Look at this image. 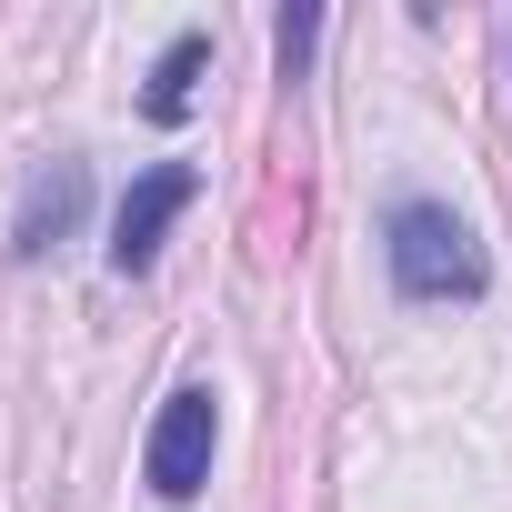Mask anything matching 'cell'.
<instances>
[{
	"label": "cell",
	"mask_w": 512,
	"mask_h": 512,
	"mask_svg": "<svg viewBox=\"0 0 512 512\" xmlns=\"http://www.w3.org/2000/svg\"><path fill=\"white\" fill-rule=\"evenodd\" d=\"M81 211H91V171L61 151V161H41L31 171V191H21V211H11V251L21 262H41L51 241H71L81 231Z\"/></svg>",
	"instance_id": "obj_4"
},
{
	"label": "cell",
	"mask_w": 512,
	"mask_h": 512,
	"mask_svg": "<svg viewBox=\"0 0 512 512\" xmlns=\"http://www.w3.org/2000/svg\"><path fill=\"white\" fill-rule=\"evenodd\" d=\"M382 262H392V292H402V302H472V292L492 282L482 231H472L452 201H392Z\"/></svg>",
	"instance_id": "obj_1"
},
{
	"label": "cell",
	"mask_w": 512,
	"mask_h": 512,
	"mask_svg": "<svg viewBox=\"0 0 512 512\" xmlns=\"http://www.w3.org/2000/svg\"><path fill=\"white\" fill-rule=\"evenodd\" d=\"M211 452H221V392L211 382H181L161 412H151V442H141V482L161 502H191L211 482Z\"/></svg>",
	"instance_id": "obj_2"
},
{
	"label": "cell",
	"mask_w": 512,
	"mask_h": 512,
	"mask_svg": "<svg viewBox=\"0 0 512 512\" xmlns=\"http://www.w3.org/2000/svg\"><path fill=\"white\" fill-rule=\"evenodd\" d=\"M312 41H322V11H282V21H272V61H282V81L312 61Z\"/></svg>",
	"instance_id": "obj_6"
},
{
	"label": "cell",
	"mask_w": 512,
	"mask_h": 512,
	"mask_svg": "<svg viewBox=\"0 0 512 512\" xmlns=\"http://www.w3.org/2000/svg\"><path fill=\"white\" fill-rule=\"evenodd\" d=\"M191 201H201V171H191V161L141 171V181L121 191V211H111V272H151L161 241H171V221H181Z\"/></svg>",
	"instance_id": "obj_3"
},
{
	"label": "cell",
	"mask_w": 512,
	"mask_h": 512,
	"mask_svg": "<svg viewBox=\"0 0 512 512\" xmlns=\"http://www.w3.org/2000/svg\"><path fill=\"white\" fill-rule=\"evenodd\" d=\"M201 61H211V31H181V41L151 61V91H141V111H151V121H181V111H191V81H201Z\"/></svg>",
	"instance_id": "obj_5"
}]
</instances>
